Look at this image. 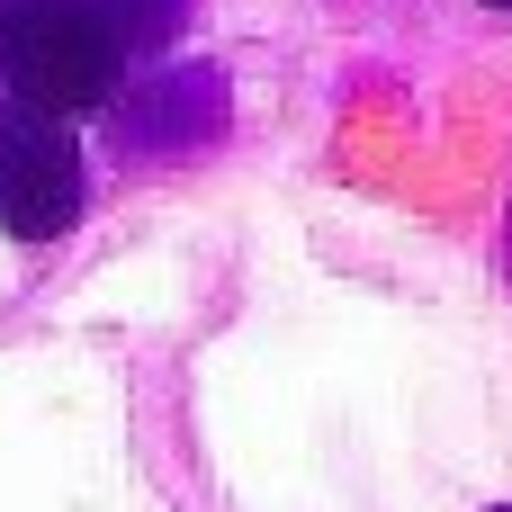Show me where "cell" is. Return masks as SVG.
I'll list each match as a JSON object with an SVG mask.
<instances>
[{
  "instance_id": "obj_1",
  "label": "cell",
  "mask_w": 512,
  "mask_h": 512,
  "mask_svg": "<svg viewBox=\"0 0 512 512\" xmlns=\"http://www.w3.org/2000/svg\"><path fill=\"white\" fill-rule=\"evenodd\" d=\"M117 72H126V45L90 0H9L0 9V81H9V99L54 108V117H90V108L117 99Z\"/></svg>"
},
{
  "instance_id": "obj_2",
  "label": "cell",
  "mask_w": 512,
  "mask_h": 512,
  "mask_svg": "<svg viewBox=\"0 0 512 512\" xmlns=\"http://www.w3.org/2000/svg\"><path fill=\"white\" fill-rule=\"evenodd\" d=\"M81 198H90V171H81L72 117L0 99V234L9 243H54V234L81 225Z\"/></svg>"
},
{
  "instance_id": "obj_3",
  "label": "cell",
  "mask_w": 512,
  "mask_h": 512,
  "mask_svg": "<svg viewBox=\"0 0 512 512\" xmlns=\"http://www.w3.org/2000/svg\"><path fill=\"white\" fill-rule=\"evenodd\" d=\"M117 135L126 153L162 162V153H198L207 135H225V72L216 63H171L153 81H135L117 99Z\"/></svg>"
},
{
  "instance_id": "obj_4",
  "label": "cell",
  "mask_w": 512,
  "mask_h": 512,
  "mask_svg": "<svg viewBox=\"0 0 512 512\" xmlns=\"http://www.w3.org/2000/svg\"><path fill=\"white\" fill-rule=\"evenodd\" d=\"M90 9L117 27L126 54H162V45L180 36V9H189V0H90Z\"/></svg>"
},
{
  "instance_id": "obj_5",
  "label": "cell",
  "mask_w": 512,
  "mask_h": 512,
  "mask_svg": "<svg viewBox=\"0 0 512 512\" xmlns=\"http://www.w3.org/2000/svg\"><path fill=\"white\" fill-rule=\"evenodd\" d=\"M486 9H512V0H486Z\"/></svg>"
},
{
  "instance_id": "obj_6",
  "label": "cell",
  "mask_w": 512,
  "mask_h": 512,
  "mask_svg": "<svg viewBox=\"0 0 512 512\" xmlns=\"http://www.w3.org/2000/svg\"><path fill=\"white\" fill-rule=\"evenodd\" d=\"M0 9H9V0H0Z\"/></svg>"
}]
</instances>
